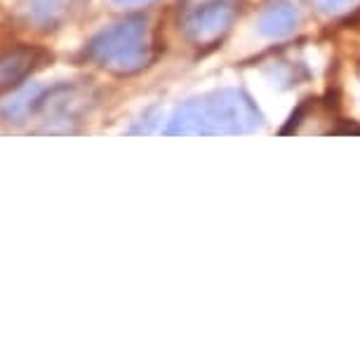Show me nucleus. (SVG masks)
Masks as SVG:
<instances>
[{"mask_svg": "<svg viewBox=\"0 0 360 360\" xmlns=\"http://www.w3.org/2000/svg\"><path fill=\"white\" fill-rule=\"evenodd\" d=\"M262 125L259 108L248 94L219 90L191 99L174 111L167 134H240Z\"/></svg>", "mask_w": 360, "mask_h": 360, "instance_id": "nucleus-1", "label": "nucleus"}, {"mask_svg": "<svg viewBox=\"0 0 360 360\" xmlns=\"http://www.w3.org/2000/svg\"><path fill=\"white\" fill-rule=\"evenodd\" d=\"M90 62L115 76H132L153 59L151 26L144 17H130L97 33L87 45Z\"/></svg>", "mask_w": 360, "mask_h": 360, "instance_id": "nucleus-2", "label": "nucleus"}, {"mask_svg": "<svg viewBox=\"0 0 360 360\" xmlns=\"http://www.w3.org/2000/svg\"><path fill=\"white\" fill-rule=\"evenodd\" d=\"M238 12L240 0H179L176 24L191 45L212 47L231 31Z\"/></svg>", "mask_w": 360, "mask_h": 360, "instance_id": "nucleus-3", "label": "nucleus"}, {"mask_svg": "<svg viewBox=\"0 0 360 360\" xmlns=\"http://www.w3.org/2000/svg\"><path fill=\"white\" fill-rule=\"evenodd\" d=\"M43 59V52L29 45H17L0 52V92L19 85Z\"/></svg>", "mask_w": 360, "mask_h": 360, "instance_id": "nucleus-4", "label": "nucleus"}, {"mask_svg": "<svg viewBox=\"0 0 360 360\" xmlns=\"http://www.w3.org/2000/svg\"><path fill=\"white\" fill-rule=\"evenodd\" d=\"M83 0H31V19L43 29L64 24L76 12Z\"/></svg>", "mask_w": 360, "mask_h": 360, "instance_id": "nucleus-5", "label": "nucleus"}, {"mask_svg": "<svg viewBox=\"0 0 360 360\" xmlns=\"http://www.w3.org/2000/svg\"><path fill=\"white\" fill-rule=\"evenodd\" d=\"M297 26V10L290 3H274L262 12L259 29L271 38L285 36Z\"/></svg>", "mask_w": 360, "mask_h": 360, "instance_id": "nucleus-6", "label": "nucleus"}, {"mask_svg": "<svg viewBox=\"0 0 360 360\" xmlns=\"http://www.w3.org/2000/svg\"><path fill=\"white\" fill-rule=\"evenodd\" d=\"M40 94H43V90H38V87L19 92L15 99H10L8 104L3 106V115L10 123H22L24 118H29L33 108L40 106V99H43Z\"/></svg>", "mask_w": 360, "mask_h": 360, "instance_id": "nucleus-7", "label": "nucleus"}, {"mask_svg": "<svg viewBox=\"0 0 360 360\" xmlns=\"http://www.w3.org/2000/svg\"><path fill=\"white\" fill-rule=\"evenodd\" d=\"M316 3L323 12H342L349 10L351 5H356L358 0H316Z\"/></svg>", "mask_w": 360, "mask_h": 360, "instance_id": "nucleus-8", "label": "nucleus"}, {"mask_svg": "<svg viewBox=\"0 0 360 360\" xmlns=\"http://www.w3.org/2000/svg\"><path fill=\"white\" fill-rule=\"evenodd\" d=\"M118 3H144V0H118Z\"/></svg>", "mask_w": 360, "mask_h": 360, "instance_id": "nucleus-9", "label": "nucleus"}]
</instances>
